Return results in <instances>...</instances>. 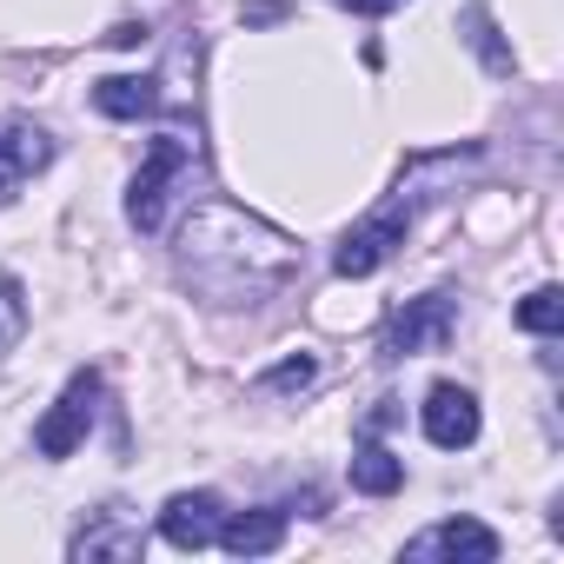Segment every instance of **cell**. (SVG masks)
<instances>
[{
  "label": "cell",
  "instance_id": "30bf717a",
  "mask_svg": "<svg viewBox=\"0 0 564 564\" xmlns=\"http://www.w3.org/2000/svg\"><path fill=\"white\" fill-rule=\"evenodd\" d=\"M74 557H140L147 551V531H140V518L133 511H120V505H107V511H94L80 531H74V544H67Z\"/></svg>",
  "mask_w": 564,
  "mask_h": 564
},
{
  "label": "cell",
  "instance_id": "3957f363",
  "mask_svg": "<svg viewBox=\"0 0 564 564\" xmlns=\"http://www.w3.org/2000/svg\"><path fill=\"white\" fill-rule=\"evenodd\" d=\"M405 232H412V193L399 186V199H386L379 213H366L346 239H339V252H333V265L346 272V279H366V272H379L399 246H405Z\"/></svg>",
  "mask_w": 564,
  "mask_h": 564
},
{
  "label": "cell",
  "instance_id": "5b68a950",
  "mask_svg": "<svg viewBox=\"0 0 564 564\" xmlns=\"http://www.w3.org/2000/svg\"><path fill=\"white\" fill-rule=\"evenodd\" d=\"M94 412H100V379H94V372H74V379H67V392L54 399V412L34 425L41 458H74V445L87 438Z\"/></svg>",
  "mask_w": 564,
  "mask_h": 564
},
{
  "label": "cell",
  "instance_id": "4fadbf2b",
  "mask_svg": "<svg viewBox=\"0 0 564 564\" xmlns=\"http://www.w3.org/2000/svg\"><path fill=\"white\" fill-rule=\"evenodd\" d=\"M352 485H359L366 498H392V491L405 485V465H399L386 445H359V452H352Z\"/></svg>",
  "mask_w": 564,
  "mask_h": 564
},
{
  "label": "cell",
  "instance_id": "5bb4252c",
  "mask_svg": "<svg viewBox=\"0 0 564 564\" xmlns=\"http://www.w3.org/2000/svg\"><path fill=\"white\" fill-rule=\"evenodd\" d=\"M21 333H28V293L14 272H0V352H14Z\"/></svg>",
  "mask_w": 564,
  "mask_h": 564
},
{
  "label": "cell",
  "instance_id": "e0dca14e",
  "mask_svg": "<svg viewBox=\"0 0 564 564\" xmlns=\"http://www.w3.org/2000/svg\"><path fill=\"white\" fill-rule=\"evenodd\" d=\"M313 379H319V366H313V359L300 352V359H286V366H272V372H265L259 386H265V392H306Z\"/></svg>",
  "mask_w": 564,
  "mask_h": 564
},
{
  "label": "cell",
  "instance_id": "6da1fadb",
  "mask_svg": "<svg viewBox=\"0 0 564 564\" xmlns=\"http://www.w3.org/2000/svg\"><path fill=\"white\" fill-rule=\"evenodd\" d=\"M293 272L300 246L239 206H199L180 232V279L213 306H252L272 286H286Z\"/></svg>",
  "mask_w": 564,
  "mask_h": 564
},
{
  "label": "cell",
  "instance_id": "52a82bcc",
  "mask_svg": "<svg viewBox=\"0 0 564 564\" xmlns=\"http://www.w3.org/2000/svg\"><path fill=\"white\" fill-rule=\"evenodd\" d=\"M54 160V140H47V127H34V120H21V113H8L0 120V206H8L41 166Z\"/></svg>",
  "mask_w": 564,
  "mask_h": 564
},
{
  "label": "cell",
  "instance_id": "ba28073f",
  "mask_svg": "<svg viewBox=\"0 0 564 564\" xmlns=\"http://www.w3.org/2000/svg\"><path fill=\"white\" fill-rule=\"evenodd\" d=\"M425 438L438 452H465L478 438V399L465 386H432L425 392Z\"/></svg>",
  "mask_w": 564,
  "mask_h": 564
},
{
  "label": "cell",
  "instance_id": "9c48e42d",
  "mask_svg": "<svg viewBox=\"0 0 564 564\" xmlns=\"http://www.w3.org/2000/svg\"><path fill=\"white\" fill-rule=\"evenodd\" d=\"M160 538H166L173 551H206V544L219 538V498H213V491H180V498H166Z\"/></svg>",
  "mask_w": 564,
  "mask_h": 564
},
{
  "label": "cell",
  "instance_id": "8fae6325",
  "mask_svg": "<svg viewBox=\"0 0 564 564\" xmlns=\"http://www.w3.org/2000/svg\"><path fill=\"white\" fill-rule=\"evenodd\" d=\"M219 544H226L232 557H265V551L286 544V511H279V505L232 511V518H219Z\"/></svg>",
  "mask_w": 564,
  "mask_h": 564
},
{
  "label": "cell",
  "instance_id": "7a4b0ae2",
  "mask_svg": "<svg viewBox=\"0 0 564 564\" xmlns=\"http://www.w3.org/2000/svg\"><path fill=\"white\" fill-rule=\"evenodd\" d=\"M199 173V140H186L180 127H166L147 153V166L133 173V193H127V219L140 232H160L166 226V206L180 199V186Z\"/></svg>",
  "mask_w": 564,
  "mask_h": 564
},
{
  "label": "cell",
  "instance_id": "d6986e66",
  "mask_svg": "<svg viewBox=\"0 0 564 564\" xmlns=\"http://www.w3.org/2000/svg\"><path fill=\"white\" fill-rule=\"evenodd\" d=\"M339 8H352V14H392V8H405V0H339Z\"/></svg>",
  "mask_w": 564,
  "mask_h": 564
},
{
  "label": "cell",
  "instance_id": "7c38bea8",
  "mask_svg": "<svg viewBox=\"0 0 564 564\" xmlns=\"http://www.w3.org/2000/svg\"><path fill=\"white\" fill-rule=\"evenodd\" d=\"M94 107L107 120H147L160 107V87L140 80V74H107V80H94Z\"/></svg>",
  "mask_w": 564,
  "mask_h": 564
},
{
  "label": "cell",
  "instance_id": "9a60e30c",
  "mask_svg": "<svg viewBox=\"0 0 564 564\" xmlns=\"http://www.w3.org/2000/svg\"><path fill=\"white\" fill-rule=\"evenodd\" d=\"M518 326H524V333H557V326H564V293H557V286H538V293H524V306H518Z\"/></svg>",
  "mask_w": 564,
  "mask_h": 564
},
{
  "label": "cell",
  "instance_id": "2e32d148",
  "mask_svg": "<svg viewBox=\"0 0 564 564\" xmlns=\"http://www.w3.org/2000/svg\"><path fill=\"white\" fill-rule=\"evenodd\" d=\"M465 28H471V47L491 61V74H511V54L491 41V14H485V8H465Z\"/></svg>",
  "mask_w": 564,
  "mask_h": 564
},
{
  "label": "cell",
  "instance_id": "8992f818",
  "mask_svg": "<svg viewBox=\"0 0 564 564\" xmlns=\"http://www.w3.org/2000/svg\"><path fill=\"white\" fill-rule=\"evenodd\" d=\"M405 557L412 564H491L498 557V531L491 524H478V518H438L432 531H419L412 544H405Z\"/></svg>",
  "mask_w": 564,
  "mask_h": 564
},
{
  "label": "cell",
  "instance_id": "ac0fdd59",
  "mask_svg": "<svg viewBox=\"0 0 564 564\" xmlns=\"http://www.w3.org/2000/svg\"><path fill=\"white\" fill-rule=\"evenodd\" d=\"M107 41H113V47H140V41H147V28H140V21H120Z\"/></svg>",
  "mask_w": 564,
  "mask_h": 564
},
{
  "label": "cell",
  "instance_id": "277c9868",
  "mask_svg": "<svg viewBox=\"0 0 564 564\" xmlns=\"http://www.w3.org/2000/svg\"><path fill=\"white\" fill-rule=\"evenodd\" d=\"M458 326V300L452 293H425V300H405L386 326V359H419V352H438Z\"/></svg>",
  "mask_w": 564,
  "mask_h": 564
}]
</instances>
